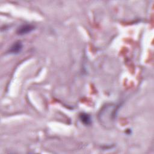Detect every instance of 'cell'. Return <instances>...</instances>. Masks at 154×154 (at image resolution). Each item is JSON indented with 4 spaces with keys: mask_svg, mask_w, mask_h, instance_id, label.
<instances>
[{
    "mask_svg": "<svg viewBox=\"0 0 154 154\" xmlns=\"http://www.w3.org/2000/svg\"><path fill=\"white\" fill-rule=\"evenodd\" d=\"M22 48L23 45L22 42L20 41H17L11 46V47L9 48L8 51V52L10 54H18L22 51Z\"/></svg>",
    "mask_w": 154,
    "mask_h": 154,
    "instance_id": "cell-2",
    "label": "cell"
},
{
    "mask_svg": "<svg viewBox=\"0 0 154 154\" xmlns=\"http://www.w3.org/2000/svg\"><path fill=\"white\" fill-rule=\"evenodd\" d=\"M35 28V26L31 24H23L20 26L16 31V33L18 35H23L32 32Z\"/></svg>",
    "mask_w": 154,
    "mask_h": 154,
    "instance_id": "cell-1",
    "label": "cell"
},
{
    "mask_svg": "<svg viewBox=\"0 0 154 154\" xmlns=\"http://www.w3.org/2000/svg\"><path fill=\"white\" fill-rule=\"evenodd\" d=\"M79 120L85 126H89L91 124V117L87 113H81L79 114Z\"/></svg>",
    "mask_w": 154,
    "mask_h": 154,
    "instance_id": "cell-3",
    "label": "cell"
}]
</instances>
